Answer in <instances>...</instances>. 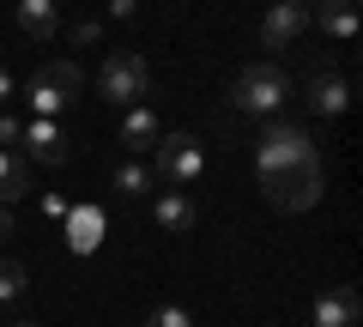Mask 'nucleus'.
<instances>
[{"mask_svg":"<svg viewBox=\"0 0 363 327\" xmlns=\"http://www.w3.org/2000/svg\"><path fill=\"white\" fill-rule=\"evenodd\" d=\"M145 92H152V67H145V55L140 49H116L104 61V73H97V97L116 104V109H133V104H145Z\"/></svg>","mask_w":363,"mask_h":327,"instance_id":"obj_4","label":"nucleus"},{"mask_svg":"<svg viewBox=\"0 0 363 327\" xmlns=\"http://www.w3.org/2000/svg\"><path fill=\"white\" fill-rule=\"evenodd\" d=\"M67 212H73V200H67V194H43V218H49V224H61Z\"/></svg>","mask_w":363,"mask_h":327,"instance_id":"obj_21","label":"nucleus"},{"mask_svg":"<svg viewBox=\"0 0 363 327\" xmlns=\"http://www.w3.org/2000/svg\"><path fill=\"white\" fill-rule=\"evenodd\" d=\"M121 145H128V152L133 157H140L145 152V145H157V140H164V116H157V109L152 104H133V109H121Z\"/></svg>","mask_w":363,"mask_h":327,"instance_id":"obj_11","label":"nucleus"},{"mask_svg":"<svg viewBox=\"0 0 363 327\" xmlns=\"http://www.w3.org/2000/svg\"><path fill=\"white\" fill-rule=\"evenodd\" d=\"M13 231H18V224H13V212L0 206V243H6V236H13Z\"/></svg>","mask_w":363,"mask_h":327,"instance_id":"obj_23","label":"nucleus"},{"mask_svg":"<svg viewBox=\"0 0 363 327\" xmlns=\"http://www.w3.org/2000/svg\"><path fill=\"white\" fill-rule=\"evenodd\" d=\"M145 327H194V315H188V303H157L145 315Z\"/></svg>","mask_w":363,"mask_h":327,"instance_id":"obj_19","label":"nucleus"},{"mask_svg":"<svg viewBox=\"0 0 363 327\" xmlns=\"http://www.w3.org/2000/svg\"><path fill=\"white\" fill-rule=\"evenodd\" d=\"M61 224H67V249H73V255H97V249H104V236H109L104 206H91V200H79Z\"/></svg>","mask_w":363,"mask_h":327,"instance_id":"obj_9","label":"nucleus"},{"mask_svg":"<svg viewBox=\"0 0 363 327\" xmlns=\"http://www.w3.org/2000/svg\"><path fill=\"white\" fill-rule=\"evenodd\" d=\"M152 218L164 224V231H194V200L169 188V194H157V200H152Z\"/></svg>","mask_w":363,"mask_h":327,"instance_id":"obj_16","label":"nucleus"},{"mask_svg":"<svg viewBox=\"0 0 363 327\" xmlns=\"http://www.w3.org/2000/svg\"><path fill=\"white\" fill-rule=\"evenodd\" d=\"M0 327H37V321H0Z\"/></svg>","mask_w":363,"mask_h":327,"instance_id":"obj_24","label":"nucleus"},{"mask_svg":"<svg viewBox=\"0 0 363 327\" xmlns=\"http://www.w3.org/2000/svg\"><path fill=\"white\" fill-rule=\"evenodd\" d=\"M18 152H25L30 170H61L67 157H73V133H67V121H25L18 128Z\"/></svg>","mask_w":363,"mask_h":327,"instance_id":"obj_6","label":"nucleus"},{"mask_svg":"<svg viewBox=\"0 0 363 327\" xmlns=\"http://www.w3.org/2000/svg\"><path fill=\"white\" fill-rule=\"evenodd\" d=\"M18 128H25V121L0 109V152H18Z\"/></svg>","mask_w":363,"mask_h":327,"instance_id":"obj_20","label":"nucleus"},{"mask_svg":"<svg viewBox=\"0 0 363 327\" xmlns=\"http://www.w3.org/2000/svg\"><path fill=\"white\" fill-rule=\"evenodd\" d=\"M13 18L25 25L30 43H43V37H55V31H61V6H55V0H18Z\"/></svg>","mask_w":363,"mask_h":327,"instance_id":"obj_13","label":"nucleus"},{"mask_svg":"<svg viewBox=\"0 0 363 327\" xmlns=\"http://www.w3.org/2000/svg\"><path fill=\"white\" fill-rule=\"evenodd\" d=\"M291 73L279 61H248V67H236V79H230V109L236 116H248V121H272V116H285V104H291Z\"/></svg>","mask_w":363,"mask_h":327,"instance_id":"obj_2","label":"nucleus"},{"mask_svg":"<svg viewBox=\"0 0 363 327\" xmlns=\"http://www.w3.org/2000/svg\"><path fill=\"white\" fill-rule=\"evenodd\" d=\"M25 291H30V273L0 255V309H6V303H25Z\"/></svg>","mask_w":363,"mask_h":327,"instance_id":"obj_17","label":"nucleus"},{"mask_svg":"<svg viewBox=\"0 0 363 327\" xmlns=\"http://www.w3.org/2000/svg\"><path fill=\"white\" fill-rule=\"evenodd\" d=\"M152 152H157L152 176H157V182H169L176 194L194 182V176H206V152H200V140H194L188 128H164V140H157Z\"/></svg>","mask_w":363,"mask_h":327,"instance_id":"obj_5","label":"nucleus"},{"mask_svg":"<svg viewBox=\"0 0 363 327\" xmlns=\"http://www.w3.org/2000/svg\"><path fill=\"white\" fill-rule=\"evenodd\" d=\"M79 67L73 61H43L30 79H18V97L30 104V121H67L79 104Z\"/></svg>","mask_w":363,"mask_h":327,"instance_id":"obj_3","label":"nucleus"},{"mask_svg":"<svg viewBox=\"0 0 363 327\" xmlns=\"http://www.w3.org/2000/svg\"><path fill=\"white\" fill-rule=\"evenodd\" d=\"M255 176H260V194L272 200L279 212H309L327 188V164H321V145H315L309 128H297L291 116H272L260 121V140H255Z\"/></svg>","mask_w":363,"mask_h":327,"instance_id":"obj_1","label":"nucleus"},{"mask_svg":"<svg viewBox=\"0 0 363 327\" xmlns=\"http://www.w3.org/2000/svg\"><path fill=\"white\" fill-rule=\"evenodd\" d=\"M309 25H321L327 37H357L363 13L351 6V0H321V6H309Z\"/></svg>","mask_w":363,"mask_h":327,"instance_id":"obj_12","label":"nucleus"},{"mask_svg":"<svg viewBox=\"0 0 363 327\" xmlns=\"http://www.w3.org/2000/svg\"><path fill=\"white\" fill-rule=\"evenodd\" d=\"M0 321H6V315H0Z\"/></svg>","mask_w":363,"mask_h":327,"instance_id":"obj_25","label":"nucleus"},{"mask_svg":"<svg viewBox=\"0 0 363 327\" xmlns=\"http://www.w3.org/2000/svg\"><path fill=\"white\" fill-rule=\"evenodd\" d=\"M37 170L25 164V152H0V206H13L18 194H30Z\"/></svg>","mask_w":363,"mask_h":327,"instance_id":"obj_15","label":"nucleus"},{"mask_svg":"<svg viewBox=\"0 0 363 327\" xmlns=\"http://www.w3.org/2000/svg\"><path fill=\"white\" fill-rule=\"evenodd\" d=\"M363 321V297L351 285H321L315 291V327H357Z\"/></svg>","mask_w":363,"mask_h":327,"instance_id":"obj_10","label":"nucleus"},{"mask_svg":"<svg viewBox=\"0 0 363 327\" xmlns=\"http://www.w3.org/2000/svg\"><path fill=\"white\" fill-rule=\"evenodd\" d=\"M6 97H18V79L6 73V67H0V104H6Z\"/></svg>","mask_w":363,"mask_h":327,"instance_id":"obj_22","label":"nucleus"},{"mask_svg":"<svg viewBox=\"0 0 363 327\" xmlns=\"http://www.w3.org/2000/svg\"><path fill=\"white\" fill-rule=\"evenodd\" d=\"M303 31H309V6H303V0H279V6H267V18H260V43H267L272 55L291 49Z\"/></svg>","mask_w":363,"mask_h":327,"instance_id":"obj_8","label":"nucleus"},{"mask_svg":"<svg viewBox=\"0 0 363 327\" xmlns=\"http://www.w3.org/2000/svg\"><path fill=\"white\" fill-rule=\"evenodd\" d=\"M61 31H67L73 49H97V43H104V18H85V13H79L73 25H61Z\"/></svg>","mask_w":363,"mask_h":327,"instance_id":"obj_18","label":"nucleus"},{"mask_svg":"<svg viewBox=\"0 0 363 327\" xmlns=\"http://www.w3.org/2000/svg\"><path fill=\"white\" fill-rule=\"evenodd\" d=\"M152 182H157L152 164H140V157H121L116 170H109V188H116L121 200H145V194H152Z\"/></svg>","mask_w":363,"mask_h":327,"instance_id":"obj_14","label":"nucleus"},{"mask_svg":"<svg viewBox=\"0 0 363 327\" xmlns=\"http://www.w3.org/2000/svg\"><path fill=\"white\" fill-rule=\"evenodd\" d=\"M303 104L315 109V116H327V121H339L351 109V79L339 73V67H315L309 79H303Z\"/></svg>","mask_w":363,"mask_h":327,"instance_id":"obj_7","label":"nucleus"}]
</instances>
